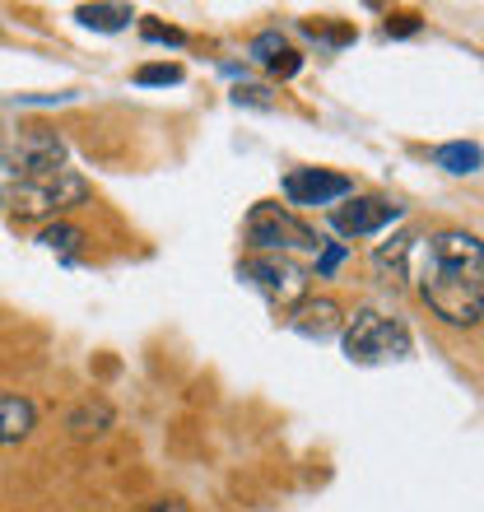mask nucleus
I'll return each mask as SVG.
<instances>
[{"mask_svg":"<svg viewBox=\"0 0 484 512\" xmlns=\"http://www.w3.org/2000/svg\"><path fill=\"white\" fill-rule=\"evenodd\" d=\"M145 38L149 42H173V47H182V33H177V28H163V24H145Z\"/></svg>","mask_w":484,"mask_h":512,"instance_id":"nucleus-20","label":"nucleus"},{"mask_svg":"<svg viewBox=\"0 0 484 512\" xmlns=\"http://www.w3.org/2000/svg\"><path fill=\"white\" fill-rule=\"evenodd\" d=\"M233 103H238V108L270 112V108H275V94H270L266 84H238V89H233Z\"/></svg>","mask_w":484,"mask_h":512,"instance_id":"nucleus-13","label":"nucleus"},{"mask_svg":"<svg viewBox=\"0 0 484 512\" xmlns=\"http://www.w3.org/2000/svg\"><path fill=\"white\" fill-rule=\"evenodd\" d=\"M242 280H252L270 303H284V308L308 294V270L284 261V256H252V261H242Z\"/></svg>","mask_w":484,"mask_h":512,"instance_id":"nucleus-5","label":"nucleus"},{"mask_svg":"<svg viewBox=\"0 0 484 512\" xmlns=\"http://www.w3.org/2000/svg\"><path fill=\"white\" fill-rule=\"evenodd\" d=\"M387 33L391 38H410V33H419V19L415 14H396V19H387Z\"/></svg>","mask_w":484,"mask_h":512,"instance_id":"nucleus-19","label":"nucleus"},{"mask_svg":"<svg viewBox=\"0 0 484 512\" xmlns=\"http://www.w3.org/2000/svg\"><path fill=\"white\" fill-rule=\"evenodd\" d=\"M354 182L345 173H326V168H294L284 177V196L294 205H331L340 196H350Z\"/></svg>","mask_w":484,"mask_h":512,"instance_id":"nucleus-6","label":"nucleus"},{"mask_svg":"<svg viewBox=\"0 0 484 512\" xmlns=\"http://www.w3.org/2000/svg\"><path fill=\"white\" fill-rule=\"evenodd\" d=\"M284 52V38L280 33H261V38L252 42V56L256 61H270V56H280Z\"/></svg>","mask_w":484,"mask_h":512,"instance_id":"nucleus-18","label":"nucleus"},{"mask_svg":"<svg viewBox=\"0 0 484 512\" xmlns=\"http://www.w3.org/2000/svg\"><path fill=\"white\" fill-rule=\"evenodd\" d=\"M182 80V66L177 61H154V66L135 70V84H177Z\"/></svg>","mask_w":484,"mask_h":512,"instance_id":"nucleus-14","label":"nucleus"},{"mask_svg":"<svg viewBox=\"0 0 484 512\" xmlns=\"http://www.w3.org/2000/svg\"><path fill=\"white\" fill-rule=\"evenodd\" d=\"M42 247H75V243H84V233L75 229V224H52V229H42V238H38Z\"/></svg>","mask_w":484,"mask_h":512,"instance_id":"nucleus-15","label":"nucleus"},{"mask_svg":"<svg viewBox=\"0 0 484 512\" xmlns=\"http://www.w3.org/2000/svg\"><path fill=\"white\" fill-rule=\"evenodd\" d=\"M401 219V205L382 201V196H354L350 205H340L336 210V233H345V238H363V233H382L387 224H396Z\"/></svg>","mask_w":484,"mask_h":512,"instance_id":"nucleus-7","label":"nucleus"},{"mask_svg":"<svg viewBox=\"0 0 484 512\" xmlns=\"http://www.w3.org/2000/svg\"><path fill=\"white\" fill-rule=\"evenodd\" d=\"M433 163L447 168V173H480V145L475 140H452V145L433 149Z\"/></svg>","mask_w":484,"mask_h":512,"instance_id":"nucleus-10","label":"nucleus"},{"mask_svg":"<svg viewBox=\"0 0 484 512\" xmlns=\"http://www.w3.org/2000/svg\"><path fill=\"white\" fill-rule=\"evenodd\" d=\"M415 340L396 317H382L373 308H359L345 326V354L350 364H391V359H410Z\"/></svg>","mask_w":484,"mask_h":512,"instance_id":"nucleus-3","label":"nucleus"},{"mask_svg":"<svg viewBox=\"0 0 484 512\" xmlns=\"http://www.w3.org/2000/svg\"><path fill=\"white\" fill-rule=\"evenodd\" d=\"M419 294L443 322L475 331L484 317V247L466 229H443L419 247Z\"/></svg>","mask_w":484,"mask_h":512,"instance_id":"nucleus-1","label":"nucleus"},{"mask_svg":"<svg viewBox=\"0 0 484 512\" xmlns=\"http://www.w3.org/2000/svg\"><path fill=\"white\" fill-rule=\"evenodd\" d=\"M266 66H270V75H275V80H294L298 70H303V56H298L294 47H284L280 56H270Z\"/></svg>","mask_w":484,"mask_h":512,"instance_id":"nucleus-16","label":"nucleus"},{"mask_svg":"<svg viewBox=\"0 0 484 512\" xmlns=\"http://www.w3.org/2000/svg\"><path fill=\"white\" fill-rule=\"evenodd\" d=\"M289 326L308 340H331L340 331V303L336 298H303L294 317H289Z\"/></svg>","mask_w":484,"mask_h":512,"instance_id":"nucleus-8","label":"nucleus"},{"mask_svg":"<svg viewBox=\"0 0 484 512\" xmlns=\"http://www.w3.org/2000/svg\"><path fill=\"white\" fill-rule=\"evenodd\" d=\"M75 19H80L84 28H103V33H117V28H126L135 19L131 5H80L75 10Z\"/></svg>","mask_w":484,"mask_h":512,"instance_id":"nucleus-11","label":"nucleus"},{"mask_svg":"<svg viewBox=\"0 0 484 512\" xmlns=\"http://www.w3.org/2000/svg\"><path fill=\"white\" fill-rule=\"evenodd\" d=\"M145 512H187V503H177V499H159V503H149Z\"/></svg>","mask_w":484,"mask_h":512,"instance_id":"nucleus-21","label":"nucleus"},{"mask_svg":"<svg viewBox=\"0 0 484 512\" xmlns=\"http://www.w3.org/2000/svg\"><path fill=\"white\" fill-rule=\"evenodd\" d=\"M247 243L261 247V252H284V247H308L312 252V247H322V238L280 205H256L252 219H247Z\"/></svg>","mask_w":484,"mask_h":512,"instance_id":"nucleus-4","label":"nucleus"},{"mask_svg":"<svg viewBox=\"0 0 484 512\" xmlns=\"http://www.w3.org/2000/svg\"><path fill=\"white\" fill-rule=\"evenodd\" d=\"M112 424V405L108 401H84L75 415H70V429H75V438H94V433H103Z\"/></svg>","mask_w":484,"mask_h":512,"instance_id":"nucleus-12","label":"nucleus"},{"mask_svg":"<svg viewBox=\"0 0 484 512\" xmlns=\"http://www.w3.org/2000/svg\"><path fill=\"white\" fill-rule=\"evenodd\" d=\"M340 261H345V243H322V256H317V275H336Z\"/></svg>","mask_w":484,"mask_h":512,"instance_id":"nucleus-17","label":"nucleus"},{"mask_svg":"<svg viewBox=\"0 0 484 512\" xmlns=\"http://www.w3.org/2000/svg\"><path fill=\"white\" fill-rule=\"evenodd\" d=\"M84 177L66 168V145L56 135H28L14 154L0 159V205L19 219L61 215L84 201Z\"/></svg>","mask_w":484,"mask_h":512,"instance_id":"nucleus-2","label":"nucleus"},{"mask_svg":"<svg viewBox=\"0 0 484 512\" xmlns=\"http://www.w3.org/2000/svg\"><path fill=\"white\" fill-rule=\"evenodd\" d=\"M33 424H38V410L28 396H0V447L28 438Z\"/></svg>","mask_w":484,"mask_h":512,"instance_id":"nucleus-9","label":"nucleus"}]
</instances>
